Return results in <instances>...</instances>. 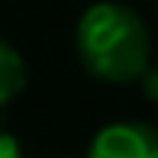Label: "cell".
<instances>
[{
    "label": "cell",
    "instance_id": "6da1fadb",
    "mask_svg": "<svg viewBox=\"0 0 158 158\" xmlns=\"http://www.w3.org/2000/svg\"><path fill=\"white\" fill-rule=\"evenodd\" d=\"M77 55L90 74L113 84L135 81L148 71L152 35L145 19L126 3L100 0L84 10L77 19Z\"/></svg>",
    "mask_w": 158,
    "mask_h": 158
},
{
    "label": "cell",
    "instance_id": "7a4b0ae2",
    "mask_svg": "<svg viewBox=\"0 0 158 158\" xmlns=\"http://www.w3.org/2000/svg\"><path fill=\"white\" fill-rule=\"evenodd\" d=\"M87 158H158V129L145 123H110L90 139Z\"/></svg>",
    "mask_w": 158,
    "mask_h": 158
},
{
    "label": "cell",
    "instance_id": "3957f363",
    "mask_svg": "<svg viewBox=\"0 0 158 158\" xmlns=\"http://www.w3.org/2000/svg\"><path fill=\"white\" fill-rule=\"evenodd\" d=\"M23 87H26V64H23V58H19V52L13 45L0 42V106L16 100Z\"/></svg>",
    "mask_w": 158,
    "mask_h": 158
},
{
    "label": "cell",
    "instance_id": "277c9868",
    "mask_svg": "<svg viewBox=\"0 0 158 158\" xmlns=\"http://www.w3.org/2000/svg\"><path fill=\"white\" fill-rule=\"evenodd\" d=\"M0 158H23V148L10 132H0Z\"/></svg>",
    "mask_w": 158,
    "mask_h": 158
},
{
    "label": "cell",
    "instance_id": "5b68a950",
    "mask_svg": "<svg viewBox=\"0 0 158 158\" xmlns=\"http://www.w3.org/2000/svg\"><path fill=\"white\" fill-rule=\"evenodd\" d=\"M142 90H145L148 100L158 103V68H152V64H148V71L142 74Z\"/></svg>",
    "mask_w": 158,
    "mask_h": 158
}]
</instances>
